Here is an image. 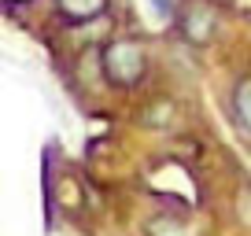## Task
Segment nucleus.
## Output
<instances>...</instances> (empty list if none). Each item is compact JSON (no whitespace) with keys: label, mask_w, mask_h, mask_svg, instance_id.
Wrapping results in <instances>:
<instances>
[{"label":"nucleus","mask_w":251,"mask_h":236,"mask_svg":"<svg viewBox=\"0 0 251 236\" xmlns=\"http://www.w3.org/2000/svg\"><path fill=\"white\" fill-rule=\"evenodd\" d=\"M100 71L103 81L115 89H137L148 74V52H144L141 41L133 37H115L103 45L100 52Z\"/></svg>","instance_id":"obj_1"},{"label":"nucleus","mask_w":251,"mask_h":236,"mask_svg":"<svg viewBox=\"0 0 251 236\" xmlns=\"http://www.w3.org/2000/svg\"><path fill=\"white\" fill-rule=\"evenodd\" d=\"M177 26H181V37L188 41V45H207V41L214 37V30H218V15H214L211 4H203V0H188L185 8H177Z\"/></svg>","instance_id":"obj_2"},{"label":"nucleus","mask_w":251,"mask_h":236,"mask_svg":"<svg viewBox=\"0 0 251 236\" xmlns=\"http://www.w3.org/2000/svg\"><path fill=\"white\" fill-rule=\"evenodd\" d=\"M233 115H236V122L251 133V78H244L240 85L233 89Z\"/></svg>","instance_id":"obj_4"},{"label":"nucleus","mask_w":251,"mask_h":236,"mask_svg":"<svg viewBox=\"0 0 251 236\" xmlns=\"http://www.w3.org/2000/svg\"><path fill=\"white\" fill-rule=\"evenodd\" d=\"M148 236H196L181 218H170V214H159V218L148 221Z\"/></svg>","instance_id":"obj_5"},{"label":"nucleus","mask_w":251,"mask_h":236,"mask_svg":"<svg viewBox=\"0 0 251 236\" xmlns=\"http://www.w3.org/2000/svg\"><path fill=\"white\" fill-rule=\"evenodd\" d=\"M148 8H151V15L159 19V23H170L174 15H177V0H148Z\"/></svg>","instance_id":"obj_6"},{"label":"nucleus","mask_w":251,"mask_h":236,"mask_svg":"<svg viewBox=\"0 0 251 236\" xmlns=\"http://www.w3.org/2000/svg\"><path fill=\"white\" fill-rule=\"evenodd\" d=\"M55 8H59L63 19H71V23H89V19L107 11V0H55Z\"/></svg>","instance_id":"obj_3"}]
</instances>
